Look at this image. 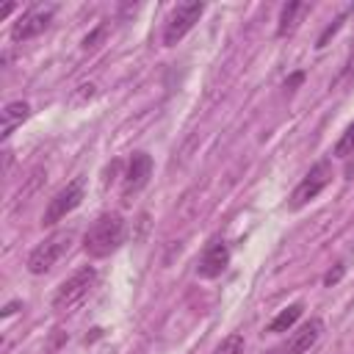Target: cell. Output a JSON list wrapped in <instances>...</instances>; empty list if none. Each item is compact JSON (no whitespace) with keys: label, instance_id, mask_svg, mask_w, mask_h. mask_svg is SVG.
I'll use <instances>...</instances> for the list:
<instances>
[{"label":"cell","instance_id":"15","mask_svg":"<svg viewBox=\"0 0 354 354\" xmlns=\"http://www.w3.org/2000/svg\"><path fill=\"white\" fill-rule=\"evenodd\" d=\"M337 158H346V155H351L354 152V122L340 133V138H337V144H335V149H332Z\"/></svg>","mask_w":354,"mask_h":354},{"label":"cell","instance_id":"11","mask_svg":"<svg viewBox=\"0 0 354 354\" xmlns=\"http://www.w3.org/2000/svg\"><path fill=\"white\" fill-rule=\"evenodd\" d=\"M28 116H30V105H28V102H22V100L8 102V105L3 108V127H0V136L8 138L11 130H14L17 124H22Z\"/></svg>","mask_w":354,"mask_h":354},{"label":"cell","instance_id":"16","mask_svg":"<svg viewBox=\"0 0 354 354\" xmlns=\"http://www.w3.org/2000/svg\"><path fill=\"white\" fill-rule=\"evenodd\" d=\"M348 14H351V8H346V11H343V14H340V17H337V19H335V22H332V25H329V28H326V30H324L321 36H318V44H315L318 50H321V47H326V41H329V36H335V33L340 30V25L346 22V17H348Z\"/></svg>","mask_w":354,"mask_h":354},{"label":"cell","instance_id":"19","mask_svg":"<svg viewBox=\"0 0 354 354\" xmlns=\"http://www.w3.org/2000/svg\"><path fill=\"white\" fill-rule=\"evenodd\" d=\"M11 11H14V3H6V6H3V8H0V17H8V14H11Z\"/></svg>","mask_w":354,"mask_h":354},{"label":"cell","instance_id":"17","mask_svg":"<svg viewBox=\"0 0 354 354\" xmlns=\"http://www.w3.org/2000/svg\"><path fill=\"white\" fill-rule=\"evenodd\" d=\"M343 271H346V266L343 263H337L326 277H324V285H335V282H340V277H343Z\"/></svg>","mask_w":354,"mask_h":354},{"label":"cell","instance_id":"7","mask_svg":"<svg viewBox=\"0 0 354 354\" xmlns=\"http://www.w3.org/2000/svg\"><path fill=\"white\" fill-rule=\"evenodd\" d=\"M230 266V249H227V243L221 241V238H213L207 246H205V252H202V257H199V263H196V277H202V279H216V277H221V271Z\"/></svg>","mask_w":354,"mask_h":354},{"label":"cell","instance_id":"13","mask_svg":"<svg viewBox=\"0 0 354 354\" xmlns=\"http://www.w3.org/2000/svg\"><path fill=\"white\" fill-rule=\"evenodd\" d=\"M301 310H304V307H301L299 301H296V304H290V307H285L279 315H274V318H271V324L266 326V332H274V335H277V332H288V329L301 318Z\"/></svg>","mask_w":354,"mask_h":354},{"label":"cell","instance_id":"1","mask_svg":"<svg viewBox=\"0 0 354 354\" xmlns=\"http://www.w3.org/2000/svg\"><path fill=\"white\" fill-rule=\"evenodd\" d=\"M124 243V218L119 213H102L83 235V252L88 257H108Z\"/></svg>","mask_w":354,"mask_h":354},{"label":"cell","instance_id":"10","mask_svg":"<svg viewBox=\"0 0 354 354\" xmlns=\"http://www.w3.org/2000/svg\"><path fill=\"white\" fill-rule=\"evenodd\" d=\"M149 174H152V158L147 152H133L130 166H127V174H124V196L141 191L147 185Z\"/></svg>","mask_w":354,"mask_h":354},{"label":"cell","instance_id":"9","mask_svg":"<svg viewBox=\"0 0 354 354\" xmlns=\"http://www.w3.org/2000/svg\"><path fill=\"white\" fill-rule=\"evenodd\" d=\"M50 19H53V8H30V11H25V14L11 25V39H14V41L33 39V36H39L41 30H47Z\"/></svg>","mask_w":354,"mask_h":354},{"label":"cell","instance_id":"18","mask_svg":"<svg viewBox=\"0 0 354 354\" xmlns=\"http://www.w3.org/2000/svg\"><path fill=\"white\" fill-rule=\"evenodd\" d=\"M301 80H304V72H296V75H290V77L285 80V88H296Z\"/></svg>","mask_w":354,"mask_h":354},{"label":"cell","instance_id":"14","mask_svg":"<svg viewBox=\"0 0 354 354\" xmlns=\"http://www.w3.org/2000/svg\"><path fill=\"white\" fill-rule=\"evenodd\" d=\"M210 354H243V335H238V332L227 335Z\"/></svg>","mask_w":354,"mask_h":354},{"label":"cell","instance_id":"3","mask_svg":"<svg viewBox=\"0 0 354 354\" xmlns=\"http://www.w3.org/2000/svg\"><path fill=\"white\" fill-rule=\"evenodd\" d=\"M69 243H72V232H69V230L53 232L50 238H44V241L28 254V271H30V274H47V271L58 263V257L69 249Z\"/></svg>","mask_w":354,"mask_h":354},{"label":"cell","instance_id":"5","mask_svg":"<svg viewBox=\"0 0 354 354\" xmlns=\"http://www.w3.org/2000/svg\"><path fill=\"white\" fill-rule=\"evenodd\" d=\"M329 180H332V163L329 160H318L304 177H301V183L293 188V194H290V210H299V207H304L310 199H315L326 185H329Z\"/></svg>","mask_w":354,"mask_h":354},{"label":"cell","instance_id":"6","mask_svg":"<svg viewBox=\"0 0 354 354\" xmlns=\"http://www.w3.org/2000/svg\"><path fill=\"white\" fill-rule=\"evenodd\" d=\"M202 11H205L202 3H183V6H177V8L171 11L166 28H163V44H166V47H174V44L199 22Z\"/></svg>","mask_w":354,"mask_h":354},{"label":"cell","instance_id":"2","mask_svg":"<svg viewBox=\"0 0 354 354\" xmlns=\"http://www.w3.org/2000/svg\"><path fill=\"white\" fill-rule=\"evenodd\" d=\"M94 279H97L94 266H83V268H77V271H75L69 279H64V282L58 285V290L53 293V310H58V313L72 310L77 301H83V299L88 296Z\"/></svg>","mask_w":354,"mask_h":354},{"label":"cell","instance_id":"12","mask_svg":"<svg viewBox=\"0 0 354 354\" xmlns=\"http://www.w3.org/2000/svg\"><path fill=\"white\" fill-rule=\"evenodd\" d=\"M307 11V3H299V0H293V3H285L282 6V11H279V25H277V36H290L293 30H296V25H299V17Z\"/></svg>","mask_w":354,"mask_h":354},{"label":"cell","instance_id":"8","mask_svg":"<svg viewBox=\"0 0 354 354\" xmlns=\"http://www.w3.org/2000/svg\"><path fill=\"white\" fill-rule=\"evenodd\" d=\"M321 332H324V321H321V318H310L301 329H296V332L290 335L288 343L271 348L268 354H304V351H310V348L315 346V340L321 337Z\"/></svg>","mask_w":354,"mask_h":354},{"label":"cell","instance_id":"4","mask_svg":"<svg viewBox=\"0 0 354 354\" xmlns=\"http://www.w3.org/2000/svg\"><path fill=\"white\" fill-rule=\"evenodd\" d=\"M83 194H86V180H83V177H75L72 183H66V185L47 202L44 216H41V224H47V227L58 224L66 213H72V210L83 202Z\"/></svg>","mask_w":354,"mask_h":354}]
</instances>
